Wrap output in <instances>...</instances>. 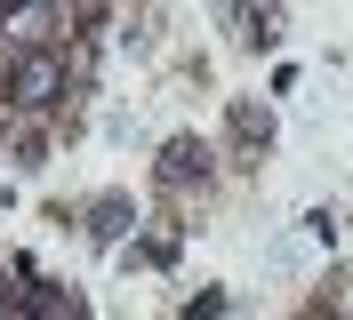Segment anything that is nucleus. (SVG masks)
<instances>
[{
  "mask_svg": "<svg viewBox=\"0 0 353 320\" xmlns=\"http://www.w3.org/2000/svg\"><path fill=\"white\" fill-rule=\"evenodd\" d=\"M57 81H65V64H57V56H32V64L17 72V88H8V96H17L24 112H41L48 96H57Z\"/></svg>",
  "mask_w": 353,
  "mask_h": 320,
  "instance_id": "nucleus-1",
  "label": "nucleus"
},
{
  "mask_svg": "<svg viewBox=\"0 0 353 320\" xmlns=\"http://www.w3.org/2000/svg\"><path fill=\"white\" fill-rule=\"evenodd\" d=\"M201 169H209V152H201V145H185V136H176L169 152H161V176H169V184H193Z\"/></svg>",
  "mask_w": 353,
  "mask_h": 320,
  "instance_id": "nucleus-2",
  "label": "nucleus"
}]
</instances>
